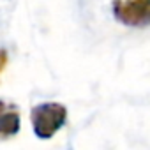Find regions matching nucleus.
Wrapping results in <instances>:
<instances>
[{"mask_svg":"<svg viewBox=\"0 0 150 150\" xmlns=\"http://www.w3.org/2000/svg\"><path fill=\"white\" fill-rule=\"evenodd\" d=\"M32 127L37 138L50 139L67 120V110L60 103H42L32 108Z\"/></svg>","mask_w":150,"mask_h":150,"instance_id":"nucleus-1","label":"nucleus"},{"mask_svg":"<svg viewBox=\"0 0 150 150\" xmlns=\"http://www.w3.org/2000/svg\"><path fill=\"white\" fill-rule=\"evenodd\" d=\"M111 7L117 21L127 27L150 25V0H113Z\"/></svg>","mask_w":150,"mask_h":150,"instance_id":"nucleus-2","label":"nucleus"},{"mask_svg":"<svg viewBox=\"0 0 150 150\" xmlns=\"http://www.w3.org/2000/svg\"><path fill=\"white\" fill-rule=\"evenodd\" d=\"M20 131V115L4 101H0V141L13 138Z\"/></svg>","mask_w":150,"mask_h":150,"instance_id":"nucleus-3","label":"nucleus"},{"mask_svg":"<svg viewBox=\"0 0 150 150\" xmlns=\"http://www.w3.org/2000/svg\"><path fill=\"white\" fill-rule=\"evenodd\" d=\"M6 65H7V53H6V50H0V72L4 71Z\"/></svg>","mask_w":150,"mask_h":150,"instance_id":"nucleus-4","label":"nucleus"}]
</instances>
